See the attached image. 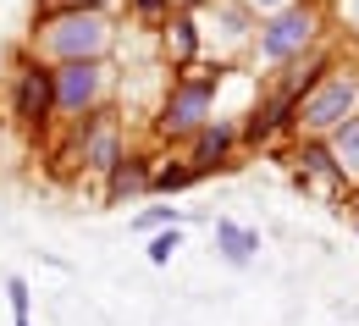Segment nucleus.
<instances>
[{
    "instance_id": "nucleus-6",
    "label": "nucleus",
    "mask_w": 359,
    "mask_h": 326,
    "mask_svg": "<svg viewBox=\"0 0 359 326\" xmlns=\"http://www.w3.org/2000/svg\"><path fill=\"white\" fill-rule=\"evenodd\" d=\"M11 116L22 122V128H50L55 122V72H50L45 61H22L17 67V78H11Z\"/></svg>"
},
{
    "instance_id": "nucleus-4",
    "label": "nucleus",
    "mask_w": 359,
    "mask_h": 326,
    "mask_svg": "<svg viewBox=\"0 0 359 326\" xmlns=\"http://www.w3.org/2000/svg\"><path fill=\"white\" fill-rule=\"evenodd\" d=\"M320 28H326V11L299 0V6L276 11V17H260V34H255V55H260L266 67H287V61H299V55L320 50Z\"/></svg>"
},
{
    "instance_id": "nucleus-13",
    "label": "nucleus",
    "mask_w": 359,
    "mask_h": 326,
    "mask_svg": "<svg viewBox=\"0 0 359 326\" xmlns=\"http://www.w3.org/2000/svg\"><path fill=\"white\" fill-rule=\"evenodd\" d=\"M216 243H222L226 266H249L255 249H260V233L255 227H238V222H216Z\"/></svg>"
},
{
    "instance_id": "nucleus-15",
    "label": "nucleus",
    "mask_w": 359,
    "mask_h": 326,
    "mask_svg": "<svg viewBox=\"0 0 359 326\" xmlns=\"http://www.w3.org/2000/svg\"><path fill=\"white\" fill-rule=\"evenodd\" d=\"M177 243H182V238H177V227H172V233H155V238H149V266H166Z\"/></svg>"
},
{
    "instance_id": "nucleus-19",
    "label": "nucleus",
    "mask_w": 359,
    "mask_h": 326,
    "mask_svg": "<svg viewBox=\"0 0 359 326\" xmlns=\"http://www.w3.org/2000/svg\"><path fill=\"white\" fill-rule=\"evenodd\" d=\"M166 222H177V210H166V205H155V210L138 216V227H166Z\"/></svg>"
},
{
    "instance_id": "nucleus-11",
    "label": "nucleus",
    "mask_w": 359,
    "mask_h": 326,
    "mask_svg": "<svg viewBox=\"0 0 359 326\" xmlns=\"http://www.w3.org/2000/svg\"><path fill=\"white\" fill-rule=\"evenodd\" d=\"M326 155H332V166H337V177L348 188H359V116H348L337 133H326Z\"/></svg>"
},
{
    "instance_id": "nucleus-21",
    "label": "nucleus",
    "mask_w": 359,
    "mask_h": 326,
    "mask_svg": "<svg viewBox=\"0 0 359 326\" xmlns=\"http://www.w3.org/2000/svg\"><path fill=\"white\" fill-rule=\"evenodd\" d=\"M304 6H326V0H304Z\"/></svg>"
},
{
    "instance_id": "nucleus-2",
    "label": "nucleus",
    "mask_w": 359,
    "mask_h": 326,
    "mask_svg": "<svg viewBox=\"0 0 359 326\" xmlns=\"http://www.w3.org/2000/svg\"><path fill=\"white\" fill-rule=\"evenodd\" d=\"M116 45V28H111V17L105 11H55L45 17V28H39V61L45 67H67V61H105Z\"/></svg>"
},
{
    "instance_id": "nucleus-7",
    "label": "nucleus",
    "mask_w": 359,
    "mask_h": 326,
    "mask_svg": "<svg viewBox=\"0 0 359 326\" xmlns=\"http://www.w3.org/2000/svg\"><path fill=\"white\" fill-rule=\"evenodd\" d=\"M78 155H83V166H89V172L105 177V172L128 155V144H122V122H116L111 111L83 116V122H78Z\"/></svg>"
},
{
    "instance_id": "nucleus-22",
    "label": "nucleus",
    "mask_w": 359,
    "mask_h": 326,
    "mask_svg": "<svg viewBox=\"0 0 359 326\" xmlns=\"http://www.w3.org/2000/svg\"><path fill=\"white\" fill-rule=\"evenodd\" d=\"M354 222H359V210H354Z\"/></svg>"
},
{
    "instance_id": "nucleus-10",
    "label": "nucleus",
    "mask_w": 359,
    "mask_h": 326,
    "mask_svg": "<svg viewBox=\"0 0 359 326\" xmlns=\"http://www.w3.org/2000/svg\"><path fill=\"white\" fill-rule=\"evenodd\" d=\"M149 177H155V161H149V155H122V161L105 172V199L122 205V199H133V193H149Z\"/></svg>"
},
{
    "instance_id": "nucleus-5",
    "label": "nucleus",
    "mask_w": 359,
    "mask_h": 326,
    "mask_svg": "<svg viewBox=\"0 0 359 326\" xmlns=\"http://www.w3.org/2000/svg\"><path fill=\"white\" fill-rule=\"evenodd\" d=\"M50 72H55V116L83 122L94 111H105L111 61H67V67H50Z\"/></svg>"
},
{
    "instance_id": "nucleus-3",
    "label": "nucleus",
    "mask_w": 359,
    "mask_h": 326,
    "mask_svg": "<svg viewBox=\"0 0 359 326\" xmlns=\"http://www.w3.org/2000/svg\"><path fill=\"white\" fill-rule=\"evenodd\" d=\"M348 116H359V72L332 67V72L299 100V111H293V133H299V139H326V133H337Z\"/></svg>"
},
{
    "instance_id": "nucleus-12",
    "label": "nucleus",
    "mask_w": 359,
    "mask_h": 326,
    "mask_svg": "<svg viewBox=\"0 0 359 326\" xmlns=\"http://www.w3.org/2000/svg\"><path fill=\"white\" fill-rule=\"evenodd\" d=\"M166 55H172V67H194V55H199V28H194V11H172L166 17Z\"/></svg>"
},
{
    "instance_id": "nucleus-8",
    "label": "nucleus",
    "mask_w": 359,
    "mask_h": 326,
    "mask_svg": "<svg viewBox=\"0 0 359 326\" xmlns=\"http://www.w3.org/2000/svg\"><path fill=\"white\" fill-rule=\"evenodd\" d=\"M232 149H238V122L210 116V122L188 139V166H194V177H205V172L226 166V161H232Z\"/></svg>"
},
{
    "instance_id": "nucleus-16",
    "label": "nucleus",
    "mask_w": 359,
    "mask_h": 326,
    "mask_svg": "<svg viewBox=\"0 0 359 326\" xmlns=\"http://www.w3.org/2000/svg\"><path fill=\"white\" fill-rule=\"evenodd\" d=\"M6 293H11V315H17V326H28V282L11 277V282H6Z\"/></svg>"
},
{
    "instance_id": "nucleus-20",
    "label": "nucleus",
    "mask_w": 359,
    "mask_h": 326,
    "mask_svg": "<svg viewBox=\"0 0 359 326\" xmlns=\"http://www.w3.org/2000/svg\"><path fill=\"white\" fill-rule=\"evenodd\" d=\"M260 17H276V11H287V6H299V0H249Z\"/></svg>"
},
{
    "instance_id": "nucleus-9",
    "label": "nucleus",
    "mask_w": 359,
    "mask_h": 326,
    "mask_svg": "<svg viewBox=\"0 0 359 326\" xmlns=\"http://www.w3.org/2000/svg\"><path fill=\"white\" fill-rule=\"evenodd\" d=\"M293 161H299V183H304V188H326V193H348V183L337 177V166H332V155H326V144H320V139H299Z\"/></svg>"
},
{
    "instance_id": "nucleus-1",
    "label": "nucleus",
    "mask_w": 359,
    "mask_h": 326,
    "mask_svg": "<svg viewBox=\"0 0 359 326\" xmlns=\"http://www.w3.org/2000/svg\"><path fill=\"white\" fill-rule=\"evenodd\" d=\"M222 72L226 67H182L172 78V94L155 116V139L161 144H188L216 111V94H222Z\"/></svg>"
},
{
    "instance_id": "nucleus-17",
    "label": "nucleus",
    "mask_w": 359,
    "mask_h": 326,
    "mask_svg": "<svg viewBox=\"0 0 359 326\" xmlns=\"http://www.w3.org/2000/svg\"><path fill=\"white\" fill-rule=\"evenodd\" d=\"M45 6V17H55V11H105L111 0H39Z\"/></svg>"
},
{
    "instance_id": "nucleus-18",
    "label": "nucleus",
    "mask_w": 359,
    "mask_h": 326,
    "mask_svg": "<svg viewBox=\"0 0 359 326\" xmlns=\"http://www.w3.org/2000/svg\"><path fill=\"white\" fill-rule=\"evenodd\" d=\"M138 17H149V22H161V17H172V0H133Z\"/></svg>"
},
{
    "instance_id": "nucleus-23",
    "label": "nucleus",
    "mask_w": 359,
    "mask_h": 326,
    "mask_svg": "<svg viewBox=\"0 0 359 326\" xmlns=\"http://www.w3.org/2000/svg\"><path fill=\"white\" fill-rule=\"evenodd\" d=\"M354 6H359V0H354Z\"/></svg>"
},
{
    "instance_id": "nucleus-14",
    "label": "nucleus",
    "mask_w": 359,
    "mask_h": 326,
    "mask_svg": "<svg viewBox=\"0 0 359 326\" xmlns=\"http://www.w3.org/2000/svg\"><path fill=\"white\" fill-rule=\"evenodd\" d=\"M194 183V166L188 161H166V166H155V177H149V188L155 193H177V188Z\"/></svg>"
}]
</instances>
